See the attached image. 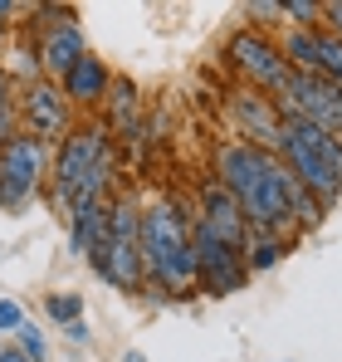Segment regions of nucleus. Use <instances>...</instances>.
<instances>
[{
    "mask_svg": "<svg viewBox=\"0 0 342 362\" xmlns=\"http://www.w3.org/2000/svg\"><path fill=\"white\" fill-rule=\"evenodd\" d=\"M323 25H328V35L342 45V0H328L323 5Z\"/></svg>",
    "mask_w": 342,
    "mask_h": 362,
    "instance_id": "a878e982",
    "label": "nucleus"
},
{
    "mask_svg": "<svg viewBox=\"0 0 342 362\" xmlns=\"http://www.w3.org/2000/svg\"><path fill=\"white\" fill-rule=\"evenodd\" d=\"M186 226H191V259H196V284H201V294H216V299L240 294L244 279H249L244 255L230 250L220 235H211L201 216H186Z\"/></svg>",
    "mask_w": 342,
    "mask_h": 362,
    "instance_id": "0eeeda50",
    "label": "nucleus"
},
{
    "mask_svg": "<svg viewBox=\"0 0 342 362\" xmlns=\"http://www.w3.org/2000/svg\"><path fill=\"white\" fill-rule=\"evenodd\" d=\"M15 108H20V83H15L10 69L0 64V147L15 137Z\"/></svg>",
    "mask_w": 342,
    "mask_h": 362,
    "instance_id": "a211bd4d",
    "label": "nucleus"
},
{
    "mask_svg": "<svg viewBox=\"0 0 342 362\" xmlns=\"http://www.w3.org/2000/svg\"><path fill=\"white\" fill-rule=\"evenodd\" d=\"M142 274L162 284L171 299H191L196 284V259H191V226L176 201H157L142 211Z\"/></svg>",
    "mask_w": 342,
    "mask_h": 362,
    "instance_id": "f03ea898",
    "label": "nucleus"
},
{
    "mask_svg": "<svg viewBox=\"0 0 342 362\" xmlns=\"http://www.w3.org/2000/svg\"><path fill=\"white\" fill-rule=\"evenodd\" d=\"M15 15H25V5H15V0H0V35L10 30V20Z\"/></svg>",
    "mask_w": 342,
    "mask_h": 362,
    "instance_id": "bb28decb",
    "label": "nucleus"
},
{
    "mask_svg": "<svg viewBox=\"0 0 342 362\" xmlns=\"http://www.w3.org/2000/svg\"><path fill=\"white\" fill-rule=\"evenodd\" d=\"M108 83H113V74H108V64L98 59L93 49L83 54V59L73 64V74L59 83L64 88V98L73 103V108H93V103H103V93H108Z\"/></svg>",
    "mask_w": 342,
    "mask_h": 362,
    "instance_id": "2eb2a0df",
    "label": "nucleus"
},
{
    "mask_svg": "<svg viewBox=\"0 0 342 362\" xmlns=\"http://www.w3.org/2000/svg\"><path fill=\"white\" fill-rule=\"evenodd\" d=\"M274 103H279V118L313 122V127L342 137V88L338 83L313 78V74H288V83L274 93Z\"/></svg>",
    "mask_w": 342,
    "mask_h": 362,
    "instance_id": "6e6552de",
    "label": "nucleus"
},
{
    "mask_svg": "<svg viewBox=\"0 0 342 362\" xmlns=\"http://www.w3.org/2000/svg\"><path fill=\"white\" fill-rule=\"evenodd\" d=\"M93 269L113 284V289H127L137 294L142 289V206L132 196H117L108 201V245L103 255L93 259Z\"/></svg>",
    "mask_w": 342,
    "mask_h": 362,
    "instance_id": "20e7f679",
    "label": "nucleus"
},
{
    "mask_svg": "<svg viewBox=\"0 0 342 362\" xmlns=\"http://www.w3.org/2000/svg\"><path fill=\"white\" fill-rule=\"evenodd\" d=\"M69 245L83 259L103 255V245H108V201H88V206L69 211Z\"/></svg>",
    "mask_w": 342,
    "mask_h": 362,
    "instance_id": "4468645a",
    "label": "nucleus"
},
{
    "mask_svg": "<svg viewBox=\"0 0 342 362\" xmlns=\"http://www.w3.org/2000/svg\"><path fill=\"white\" fill-rule=\"evenodd\" d=\"M288 245L293 240H279V235H249V245H244V269H249V274L274 269V264L288 255Z\"/></svg>",
    "mask_w": 342,
    "mask_h": 362,
    "instance_id": "f3484780",
    "label": "nucleus"
},
{
    "mask_svg": "<svg viewBox=\"0 0 342 362\" xmlns=\"http://www.w3.org/2000/svg\"><path fill=\"white\" fill-rule=\"evenodd\" d=\"M25 328V308L15 299H0V333H20Z\"/></svg>",
    "mask_w": 342,
    "mask_h": 362,
    "instance_id": "393cba45",
    "label": "nucleus"
},
{
    "mask_svg": "<svg viewBox=\"0 0 342 362\" xmlns=\"http://www.w3.org/2000/svg\"><path fill=\"white\" fill-rule=\"evenodd\" d=\"M0 362H30V358H25V353H20L15 343H10V348H0Z\"/></svg>",
    "mask_w": 342,
    "mask_h": 362,
    "instance_id": "c85d7f7f",
    "label": "nucleus"
},
{
    "mask_svg": "<svg viewBox=\"0 0 342 362\" xmlns=\"http://www.w3.org/2000/svg\"><path fill=\"white\" fill-rule=\"evenodd\" d=\"M15 338H20V353H25L30 362H45V353H49V343H45V333H40L35 323H25V328H20Z\"/></svg>",
    "mask_w": 342,
    "mask_h": 362,
    "instance_id": "b1692460",
    "label": "nucleus"
},
{
    "mask_svg": "<svg viewBox=\"0 0 342 362\" xmlns=\"http://www.w3.org/2000/svg\"><path fill=\"white\" fill-rule=\"evenodd\" d=\"M225 113L230 122L240 127V137L249 142V147H259V152H269V157H279V142H284V118H279V103L269 98V93H259V88H230L225 93Z\"/></svg>",
    "mask_w": 342,
    "mask_h": 362,
    "instance_id": "1a4fd4ad",
    "label": "nucleus"
},
{
    "mask_svg": "<svg viewBox=\"0 0 342 362\" xmlns=\"http://www.w3.org/2000/svg\"><path fill=\"white\" fill-rule=\"evenodd\" d=\"M122 362H147V358H142V353H127V358H122Z\"/></svg>",
    "mask_w": 342,
    "mask_h": 362,
    "instance_id": "c756f323",
    "label": "nucleus"
},
{
    "mask_svg": "<svg viewBox=\"0 0 342 362\" xmlns=\"http://www.w3.org/2000/svg\"><path fill=\"white\" fill-rule=\"evenodd\" d=\"M318 59H323V78L342 88V45L328 35V30H318Z\"/></svg>",
    "mask_w": 342,
    "mask_h": 362,
    "instance_id": "412c9836",
    "label": "nucleus"
},
{
    "mask_svg": "<svg viewBox=\"0 0 342 362\" xmlns=\"http://www.w3.org/2000/svg\"><path fill=\"white\" fill-rule=\"evenodd\" d=\"M196 196H201V211H196V216L206 221V230H211V235H220L230 250H240V255H244V245H249V221H244V206H240V201H235V196H230L216 177L201 181V191H196Z\"/></svg>",
    "mask_w": 342,
    "mask_h": 362,
    "instance_id": "f8f14e48",
    "label": "nucleus"
},
{
    "mask_svg": "<svg viewBox=\"0 0 342 362\" xmlns=\"http://www.w3.org/2000/svg\"><path fill=\"white\" fill-rule=\"evenodd\" d=\"M20 113L30 122V137H40L45 147H54L73 132V103L64 98V88L54 78H40V83L20 88Z\"/></svg>",
    "mask_w": 342,
    "mask_h": 362,
    "instance_id": "9d476101",
    "label": "nucleus"
},
{
    "mask_svg": "<svg viewBox=\"0 0 342 362\" xmlns=\"http://www.w3.org/2000/svg\"><path fill=\"white\" fill-rule=\"evenodd\" d=\"M45 313H49L54 323L69 328V323L83 318V294H49V299H45Z\"/></svg>",
    "mask_w": 342,
    "mask_h": 362,
    "instance_id": "4be33fe9",
    "label": "nucleus"
},
{
    "mask_svg": "<svg viewBox=\"0 0 342 362\" xmlns=\"http://www.w3.org/2000/svg\"><path fill=\"white\" fill-rule=\"evenodd\" d=\"M323 216H328V206L298 186V196H293V230H318V226H323Z\"/></svg>",
    "mask_w": 342,
    "mask_h": 362,
    "instance_id": "6ab92c4d",
    "label": "nucleus"
},
{
    "mask_svg": "<svg viewBox=\"0 0 342 362\" xmlns=\"http://www.w3.org/2000/svg\"><path fill=\"white\" fill-rule=\"evenodd\" d=\"M244 20H249V30H269L274 20H284V5L279 0H249L244 5Z\"/></svg>",
    "mask_w": 342,
    "mask_h": 362,
    "instance_id": "5701e85b",
    "label": "nucleus"
},
{
    "mask_svg": "<svg viewBox=\"0 0 342 362\" xmlns=\"http://www.w3.org/2000/svg\"><path fill=\"white\" fill-rule=\"evenodd\" d=\"M225 64L235 69V78H240L244 88H259V93H269V98L284 88L288 74H293L288 59H284V49H279L264 30H249V25L235 30L225 40Z\"/></svg>",
    "mask_w": 342,
    "mask_h": 362,
    "instance_id": "39448f33",
    "label": "nucleus"
},
{
    "mask_svg": "<svg viewBox=\"0 0 342 362\" xmlns=\"http://www.w3.org/2000/svg\"><path fill=\"white\" fill-rule=\"evenodd\" d=\"M103 127L127 147L142 142V98H137V83L127 74H113L108 93H103Z\"/></svg>",
    "mask_w": 342,
    "mask_h": 362,
    "instance_id": "ddd939ff",
    "label": "nucleus"
},
{
    "mask_svg": "<svg viewBox=\"0 0 342 362\" xmlns=\"http://www.w3.org/2000/svg\"><path fill=\"white\" fill-rule=\"evenodd\" d=\"M64 333H69V343H88V323H83V318H78V323H69Z\"/></svg>",
    "mask_w": 342,
    "mask_h": 362,
    "instance_id": "cd10ccee",
    "label": "nucleus"
},
{
    "mask_svg": "<svg viewBox=\"0 0 342 362\" xmlns=\"http://www.w3.org/2000/svg\"><path fill=\"white\" fill-rule=\"evenodd\" d=\"M284 20H293V30H323V5L318 0H279Z\"/></svg>",
    "mask_w": 342,
    "mask_h": 362,
    "instance_id": "aec40b11",
    "label": "nucleus"
},
{
    "mask_svg": "<svg viewBox=\"0 0 342 362\" xmlns=\"http://www.w3.org/2000/svg\"><path fill=\"white\" fill-rule=\"evenodd\" d=\"M49 172V147L30 132H15L0 147V211H25Z\"/></svg>",
    "mask_w": 342,
    "mask_h": 362,
    "instance_id": "423d86ee",
    "label": "nucleus"
},
{
    "mask_svg": "<svg viewBox=\"0 0 342 362\" xmlns=\"http://www.w3.org/2000/svg\"><path fill=\"white\" fill-rule=\"evenodd\" d=\"M269 152H259V147H249L244 137H225L220 147H216V181L225 186L235 201H244L259 181H264V172H269Z\"/></svg>",
    "mask_w": 342,
    "mask_h": 362,
    "instance_id": "9b49d317",
    "label": "nucleus"
},
{
    "mask_svg": "<svg viewBox=\"0 0 342 362\" xmlns=\"http://www.w3.org/2000/svg\"><path fill=\"white\" fill-rule=\"evenodd\" d=\"M108 181H113V132L103 122H73L54 157V201L64 211L108 201Z\"/></svg>",
    "mask_w": 342,
    "mask_h": 362,
    "instance_id": "f257e3e1",
    "label": "nucleus"
},
{
    "mask_svg": "<svg viewBox=\"0 0 342 362\" xmlns=\"http://www.w3.org/2000/svg\"><path fill=\"white\" fill-rule=\"evenodd\" d=\"M279 162H284L293 181L318 196L323 206H333L342 196V137L313 127V122L284 118V142H279Z\"/></svg>",
    "mask_w": 342,
    "mask_h": 362,
    "instance_id": "7ed1b4c3",
    "label": "nucleus"
},
{
    "mask_svg": "<svg viewBox=\"0 0 342 362\" xmlns=\"http://www.w3.org/2000/svg\"><path fill=\"white\" fill-rule=\"evenodd\" d=\"M284 59L293 74H313V78H323V59H318V30H288L284 35Z\"/></svg>",
    "mask_w": 342,
    "mask_h": 362,
    "instance_id": "dca6fc26",
    "label": "nucleus"
}]
</instances>
